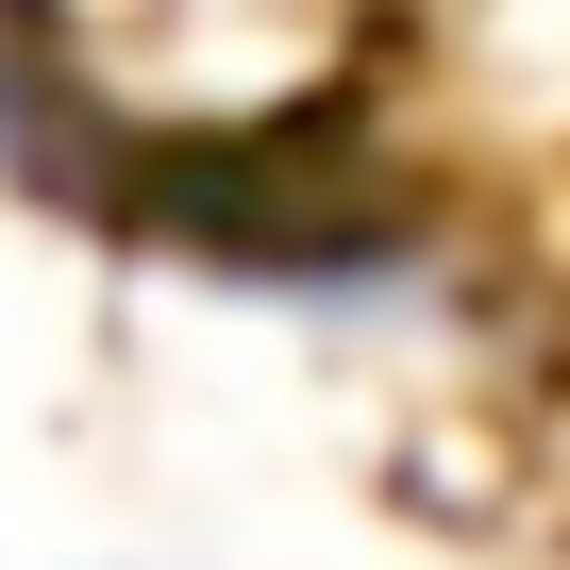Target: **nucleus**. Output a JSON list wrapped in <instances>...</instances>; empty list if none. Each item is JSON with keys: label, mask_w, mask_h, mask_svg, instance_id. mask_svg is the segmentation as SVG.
Segmentation results:
<instances>
[{"label": "nucleus", "mask_w": 570, "mask_h": 570, "mask_svg": "<svg viewBox=\"0 0 570 570\" xmlns=\"http://www.w3.org/2000/svg\"><path fill=\"white\" fill-rule=\"evenodd\" d=\"M0 185H85V68L51 0H0Z\"/></svg>", "instance_id": "1"}]
</instances>
